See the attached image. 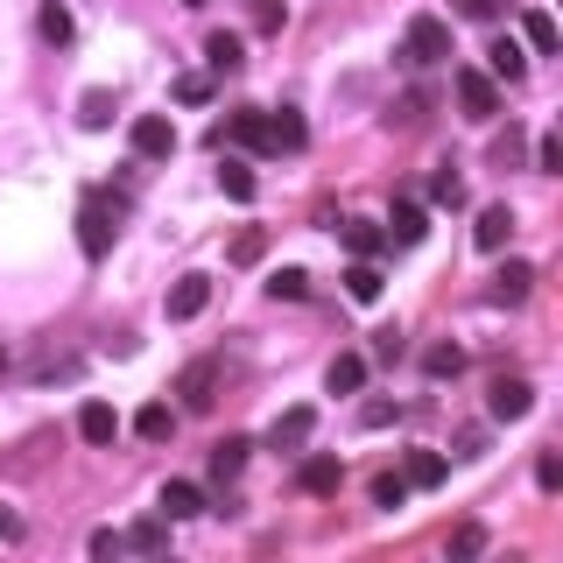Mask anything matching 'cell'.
<instances>
[{"mask_svg": "<svg viewBox=\"0 0 563 563\" xmlns=\"http://www.w3.org/2000/svg\"><path fill=\"white\" fill-rule=\"evenodd\" d=\"M120 219H128V198H113V190H92V198H85V211H78V246L99 261L106 246H113Z\"/></svg>", "mask_w": 563, "mask_h": 563, "instance_id": "1", "label": "cell"}, {"mask_svg": "<svg viewBox=\"0 0 563 563\" xmlns=\"http://www.w3.org/2000/svg\"><path fill=\"white\" fill-rule=\"evenodd\" d=\"M409 70H430V64H444L451 57V29L437 22V14H416L409 29H401V49H395Z\"/></svg>", "mask_w": 563, "mask_h": 563, "instance_id": "2", "label": "cell"}, {"mask_svg": "<svg viewBox=\"0 0 563 563\" xmlns=\"http://www.w3.org/2000/svg\"><path fill=\"white\" fill-rule=\"evenodd\" d=\"M451 92H457V106H465L472 120H493V113H500V78H486L479 64H457L451 70Z\"/></svg>", "mask_w": 563, "mask_h": 563, "instance_id": "3", "label": "cell"}, {"mask_svg": "<svg viewBox=\"0 0 563 563\" xmlns=\"http://www.w3.org/2000/svg\"><path fill=\"white\" fill-rule=\"evenodd\" d=\"M486 409H493V422H521L528 409H536V387H528L521 374H500L493 395H486Z\"/></svg>", "mask_w": 563, "mask_h": 563, "instance_id": "4", "label": "cell"}, {"mask_svg": "<svg viewBox=\"0 0 563 563\" xmlns=\"http://www.w3.org/2000/svg\"><path fill=\"white\" fill-rule=\"evenodd\" d=\"M128 141H134V155H141V163H163V155H176V128H169L163 113H141Z\"/></svg>", "mask_w": 563, "mask_h": 563, "instance_id": "5", "label": "cell"}, {"mask_svg": "<svg viewBox=\"0 0 563 563\" xmlns=\"http://www.w3.org/2000/svg\"><path fill=\"white\" fill-rule=\"evenodd\" d=\"M211 303V282L205 275H176V289L163 296V310H169V324H190V317H198Z\"/></svg>", "mask_w": 563, "mask_h": 563, "instance_id": "6", "label": "cell"}, {"mask_svg": "<svg viewBox=\"0 0 563 563\" xmlns=\"http://www.w3.org/2000/svg\"><path fill=\"white\" fill-rule=\"evenodd\" d=\"M261 148H275V155H296L303 148V120L282 106V113H261Z\"/></svg>", "mask_w": 563, "mask_h": 563, "instance_id": "7", "label": "cell"}, {"mask_svg": "<svg viewBox=\"0 0 563 563\" xmlns=\"http://www.w3.org/2000/svg\"><path fill=\"white\" fill-rule=\"evenodd\" d=\"M472 240H479L486 254H500V246L515 240V211H507V205H486V211H479V225H472Z\"/></svg>", "mask_w": 563, "mask_h": 563, "instance_id": "8", "label": "cell"}, {"mask_svg": "<svg viewBox=\"0 0 563 563\" xmlns=\"http://www.w3.org/2000/svg\"><path fill=\"white\" fill-rule=\"evenodd\" d=\"M120 550H134V556H163V550H169V521H163V515L134 521L128 536H120Z\"/></svg>", "mask_w": 563, "mask_h": 563, "instance_id": "9", "label": "cell"}, {"mask_svg": "<svg viewBox=\"0 0 563 563\" xmlns=\"http://www.w3.org/2000/svg\"><path fill=\"white\" fill-rule=\"evenodd\" d=\"M225 141H240V148H261V106H240L225 128H211V148H225Z\"/></svg>", "mask_w": 563, "mask_h": 563, "instance_id": "10", "label": "cell"}, {"mask_svg": "<svg viewBox=\"0 0 563 563\" xmlns=\"http://www.w3.org/2000/svg\"><path fill=\"white\" fill-rule=\"evenodd\" d=\"M380 233L395 240V246H416L422 233H430V219H422V205H416V198H401V205H395V219H387Z\"/></svg>", "mask_w": 563, "mask_h": 563, "instance_id": "11", "label": "cell"}, {"mask_svg": "<svg viewBox=\"0 0 563 563\" xmlns=\"http://www.w3.org/2000/svg\"><path fill=\"white\" fill-rule=\"evenodd\" d=\"M190 515H205V486L169 479V486H163V521H190Z\"/></svg>", "mask_w": 563, "mask_h": 563, "instance_id": "12", "label": "cell"}, {"mask_svg": "<svg viewBox=\"0 0 563 563\" xmlns=\"http://www.w3.org/2000/svg\"><path fill=\"white\" fill-rule=\"evenodd\" d=\"M528 289H536V268H528V261H507V268L493 275V303H528Z\"/></svg>", "mask_w": 563, "mask_h": 563, "instance_id": "13", "label": "cell"}, {"mask_svg": "<svg viewBox=\"0 0 563 563\" xmlns=\"http://www.w3.org/2000/svg\"><path fill=\"white\" fill-rule=\"evenodd\" d=\"M246 451H254L246 437H225V444H211V479H219V486H233L240 472H246Z\"/></svg>", "mask_w": 563, "mask_h": 563, "instance_id": "14", "label": "cell"}, {"mask_svg": "<svg viewBox=\"0 0 563 563\" xmlns=\"http://www.w3.org/2000/svg\"><path fill=\"white\" fill-rule=\"evenodd\" d=\"M324 387H331V395H360V387H366V360H360V352H339V360L324 366Z\"/></svg>", "mask_w": 563, "mask_h": 563, "instance_id": "15", "label": "cell"}, {"mask_svg": "<svg viewBox=\"0 0 563 563\" xmlns=\"http://www.w3.org/2000/svg\"><path fill=\"white\" fill-rule=\"evenodd\" d=\"M78 437H85V444H113V437H120V416L106 409V401H85V409H78Z\"/></svg>", "mask_w": 563, "mask_h": 563, "instance_id": "16", "label": "cell"}, {"mask_svg": "<svg viewBox=\"0 0 563 563\" xmlns=\"http://www.w3.org/2000/svg\"><path fill=\"white\" fill-rule=\"evenodd\" d=\"M380 289H387V275L374 268V261H352V268H345V296H352V303H380Z\"/></svg>", "mask_w": 563, "mask_h": 563, "instance_id": "17", "label": "cell"}, {"mask_svg": "<svg viewBox=\"0 0 563 563\" xmlns=\"http://www.w3.org/2000/svg\"><path fill=\"white\" fill-rule=\"evenodd\" d=\"M211 380H219V360H198V366H190V374L176 380V387H184V401H190V409H211V401H219V395H211Z\"/></svg>", "mask_w": 563, "mask_h": 563, "instance_id": "18", "label": "cell"}, {"mask_svg": "<svg viewBox=\"0 0 563 563\" xmlns=\"http://www.w3.org/2000/svg\"><path fill=\"white\" fill-rule=\"evenodd\" d=\"M339 479H345L339 457H303V472H296V486H303V493H339Z\"/></svg>", "mask_w": 563, "mask_h": 563, "instance_id": "19", "label": "cell"}, {"mask_svg": "<svg viewBox=\"0 0 563 563\" xmlns=\"http://www.w3.org/2000/svg\"><path fill=\"white\" fill-rule=\"evenodd\" d=\"M205 64H211V70H219V78H233V70L246 64V49H240V35H225V29H219V35H211V43H205Z\"/></svg>", "mask_w": 563, "mask_h": 563, "instance_id": "20", "label": "cell"}, {"mask_svg": "<svg viewBox=\"0 0 563 563\" xmlns=\"http://www.w3.org/2000/svg\"><path fill=\"white\" fill-rule=\"evenodd\" d=\"M345 246H352V261H374L380 246H387V233L374 219H345Z\"/></svg>", "mask_w": 563, "mask_h": 563, "instance_id": "21", "label": "cell"}, {"mask_svg": "<svg viewBox=\"0 0 563 563\" xmlns=\"http://www.w3.org/2000/svg\"><path fill=\"white\" fill-rule=\"evenodd\" d=\"M310 430H317V409H289L275 422V451H296V444H310Z\"/></svg>", "mask_w": 563, "mask_h": 563, "instance_id": "22", "label": "cell"}, {"mask_svg": "<svg viewBox=\"0 0 563 563\" xmlns=\"http://www.w3.org/2000/svg\"><path fill=\"white\" fill-rule=\"evenodd\" d=\"M521 35H528V49H536V57H550V49H556V22L542 8H521Z\"/></svg>", "mask_w": 563, "mask_h": 563, "instance_id": "23", "label": "cell"}, {"mask_svg": "<svg viewBox=\"0 0 563 563\" xmlns=\"http://www.w3.org/2000/svg\"><path fill=\"white\" fill-rule=\"evenodd\" d=\"M35 35H43V43H70V35H78V22H70L64 0H49V8L35 14Z\"/></svg>", "mask_w": 563, "mask_h": 563, "instance_id": "24", "label": "cell"}, {"mask_svg": "<svg viewBox=\"0 0 563 563\" xmlns=\"http://www.w3.org/2000/svg\"><path fill=\"white\" fill-rule=\"evenodd\" d=\"M169 430H176V416L163 409V401H148V409H141V416H134V437H141V444H163V437H169Z\"/></svg>", "mask_w": 563, "mask_h": 563, "instance_id": "25", "label": "cell"}, {"mask_svg": "<svg viewBox=\"0 0 563 563\" xmlns=\"http://www.w3.org/2000/svg\"><path fill=\"white\" fill-rule=\"evenodd\" d=\"M422 120H430V92L416 85V92H401V99H395V113H387V128H422Z\"/></svg>", "mask_w": 563, "mask_h": 563, "instance_id": "26", "label": "cell"}, {"mask_svg": "<svg viewBox=\"0 0 563 563\" xmlns=\"http://www.w3.org/2000/svg\"><path fill=\"white\" fill-rule=\"evenodd\" d=\"M521 70H528V57H521L515 43H493V49H486V78H507V85H515Z\"/></svg>", "mask_w": 563, "mask_h": 563, "instance_id": "27", "label": "cell"}, {"mask_svg": "<svg viewBox=\"0 0 563 563\" xmlns=\"http://www.w3.org/2000/svg\"><path fill=\"white\" fill-rule=\"evenodd\" d=\"M113 113H120L113 92H85V99H78V128H92V134H99V128H113Z\"/></svg>", "mask_w": 563, "mask_h": 563, "instance_id": "28", "label": "cell"}, {"mask_svg": "<svg viewBox=\"0 0 563 563\" xmlns=\"http://www.w3.org/2000/svg\"><path fill=\"white\" fill-rule=\"evenodd\" d=\"M268 296H275V303H303V296H310V275L303 268H275L268 275Z\"/></svg>", "mask_w": 563, "mask_h": 563, "instance_id": "29", "label": "cell"}, {"mask_svg": "<svg viewBox=\"0 0 563 563\" xmlns=\"http://www.w3.org/2000/svg\"><path fill=\"white\" fill-rule=\"evenodd\" d=\"M409 486H437L444 479V451H409V472H401Z\"/></svg>", "mask_w": 563, "mask_h": 563, "instance_id": "30", "label": "cell"}, {"mask_svg": "<svg viewBox=\"0 0 563 563\" xmlns=\"http://www.w3.org/2000/svg\"><path fill=\"white\" fill-rule=\"evenodd\" d=\"M430 205H451V211H457V205H465V176H457L451 163H444V169H437V176H430Z\"/></svg>", "mask_w": 563, "mask_h": 563, "instance_id": "31", "label": "cell"}, {"mask_svg": "<svg viewBox=\"0 0 563 563\" xmlns=\"http://www.w3.org/2000/svg\"><path fill=\"white\" fill-rule=\"evenodd\" d=\"M219 190H225L233 205H246V198H254V169H246V163H225V169H219Z\"/></svg>", "mask_w": 563, "mask_h": 563, "instance_id": "32", "label": "cell"}, {"mask_svg": "<svg viewBox=\"0 0 563 563\" xmlns=\"http://www.w3.org/2000/svg\"><path fill=\"white\" fill-rule=\"evenodd\" d=\"M422 366L444 380V374H457V366H465V352H457V345H430V352H422Z\"/></svg>", "mask_w": 563, "mask_h": 563, "instance_id": "33", "label": "cell"}, {"mask_svg": "<svg viewBox=\"0 0 563 563\" xmlns=\"http://www.w3.org/2000/svg\"><path fill=\"white\" fill-rule=\"evenodd\" d=\"M479 550H486V528H472V521L451 528V556H479Z\"/></svg>", "mask_w": 563, "mask_h": 563, "instance_id": "34", "label": "cell"}, {"mask_svg": "<svg viewBox=\"0 0 563 563\" xmlns=\"http://www.w3.org/2000/svg\"><path fill=\"white\" fill-rule=\"evenodd\" d=\"M451 8L465 14V22H500V8H507V0H451Z\"/></svg>", "mask_w": 563, "mask_h": 563, "instance_id": "35", "label": "cell"}, {"mask_svg": "<svg viewBox=\"0 0 563 563\" xmlns=\"http://www.w3.org/2000/svg\"><path fill=\"white\" fill-rule=\"evenodd\" d=\"M395 416H401V401H366V409H360V422H366V430H387Z\"/></svg>", "mask_w": 563, "mask_h": 563, "instance_id": "36", "label": "cell"}, {"mask_svg": "<svg viewBox=\"0 0 563 563\" xmlns=\"http://www.w3.org/2000/svg\"><path fill=\"white\" fill-rule=\"evenodd\" d=\"M176 99H184V106H205L211 99V78H198V70H190V78H176Z\"/></svg>", "mask_w": 563, "mask_h": 563, "instance_id": "37", "label": "cell"}, {"mask_svg": "<svg viewBox=\"0 0 563 563\" xmlns=\"http://www.w3.org/2000/svg\"><path fill=\"white\" fill-rule=\"evenodd\" d=\"M536 169H550V176L563 169V141H556V134H542V141H536Z\"/></svg>", "mask_w": 563, "mask_h": 563, "instance_id": "38", "label": "cell"}, {"mask_svg": "<svg viewBox=\"0 0 563 563\" xmlns=\"http://www.w3.org/2000/svg\"><path fill=\"white\" fill-rule=\"evenodd\" d=\"M409 500V479H374V507H401Z\"/></svg>", "mask_w": 563, "mask_h": 563, "instance_id": "39", "label": "cell"}, {"mask_svg": "<svg viewBox=\"0 0 563 563\" xmlns=\"http://www.w3.org/2000/svg\"><path fill=\"white\" fill-rule=\"evenodd\" d=\"M246 8H254V29H282V0H246Z\"/></svg>", "mask_w": 563, "mask_h": 563, "instance_id": "40", "label": "cell"}, {"mask_svg": "<svg viewBox=\"0 0 563 563\" xmlns=\"http://www.w3.org/2000/svg\"><path fill=\"white\" fill-rule=\"evenodd\" d=\"M536 486H542V493H556V486H563V465H556V457H550V451H542V457H536Z\"/></svg>", "mask_w": 563, "mask_h": 563, "instance_id": "41", "label": "cell"}, {"mask_svg": "<svg viewBox=\"0 0 563 563\" xmlns=\"http://www.w3.org/2000/svg\"><path fill=\"white\" fill-rule=\"evenodd\" d=\"M261 246H268V240H261V233H254V225H246V233L233 240V261H240V268H246V261H261Z\"/></svg>", "mask_w": 563, "mask_h": 563, "instance_id": "42", "label": "cell"}, {"mask_svg": "<svg viewBox=\"0 0 563 563\" xmlns=\"http://www.w3.org/2000/svg\"><path fill=\"white\" fill-rule=\"evenodd\" d=\"M92 556H128V550H120L113 528H92Z\"/></svg>", "mask_w": 563, "mask_h": 563, "instance_id": "43", "label": "cell"}, {"mask_svg": "<svg viewBox=\"0 0 563 563\" xmlns=\"http://www.w3.org/2000/svg\"><path fill=\"white\" fill-rule=\"evenodd\" d=\"M0 542H22V515H14L8 500H0Z\"/></svg>", "mask_w": 563, "mask_h": 563, "instance_id": "44", "label": "cell"}, {"mask_svg": "<svg viewBox=\"0 0 563 563\" xmlns=\"http://www.w3.org/2000/svg\"><path fill=\"white\" fill-rule=\"evenodd\" d=\"M486 451V430H457V457H479Z\"/></svg>", "mask_w": 563, "mask_h": 563, "instance_id": "45", "label": "cell"}, {"mask_svg": "<svg viewBox=\"0 0 563 563\" xmlns=\"http://www.w3.org/2000/svg\"><path fill=\"white\" fill-rule=\"evenodd\" d=\"M184 8H205V0H184Z\"/></svg>", "mask_w": 563, "mask_h": 563, "instance_id": "46", "label": "cell"}, {"mask_svg": "<svg viewBox=\"0 0 563 563\" xmlns=\"http://www.w3.org/2000/svg\"><path fill=\"white\" fill-rule=\"evenodd\" d=\"M0 366H8V352H0Z\"/></svg>", "mask_w": 563, "mask_h": 563, "instance_id": "47", "label": "cell"}]
</instances>
